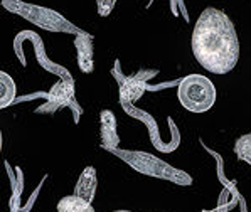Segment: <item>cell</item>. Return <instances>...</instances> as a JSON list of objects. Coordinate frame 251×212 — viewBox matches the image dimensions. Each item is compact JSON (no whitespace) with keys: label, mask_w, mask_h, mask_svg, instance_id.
<instances>
[{"label":"cell","mask_w":251,"mask_h":212,"mask_svg":"<svg viewBox=\"0 0 251 212\" xmlns=\"http://www.w3.org/2000/svg\"><path fill=\"white\" fill-rule=\"evenodd\" d=\"M2 3L5 9L22 15L29 22L42 27V29L52 30V32H78L73 27L71 22H68L63 15L57 14L56 10L48 9V7L24 3V2H19V0H3Z\"/></svg>","instance_id":"obj_4"},{"label":"cell","mask_w":251,"mask_h":212,"mask_svg":"<svg viewBox=\"0 0 251 212\" xmlns=\"http://www.w3.org/2000/svg\"><path fill=\"white\" fill-rule=\"evenodd\" d=\"M234 152L243 162L251 165V133H246L238 138L236 145H234Z\"/></svg>","instance_id":"obj_12"},{"label":"cell","mask_w":251,"mask_h":212,"mask_svg":"<svg viewBox=\"0 0 251 212\" xmlns=\"http://www.w3.org/2000/svg\"><path fill=\"white\" fill-rule=\"evenodd\" d=\"M157 76V71H147L142 69L137 74L128 76V78H120V101L123 105H130V103L137 101L147 90V81L150 78Z\"/></svg>","instance_id":"obj_6"},{"label":"cell","mask_w":251,"mask_h":212,"mask_svg":"<svg viewBox=\"0 0 251 212\" xmlns=\"http://www.w3.org/2000/svg\"><path fill=\"white\" fill-rule=\"evenodd\" d=\"M100 137H101V145L105 150L113 152L120 143V137L117 132V118L113 111L105 110L100 113Z\"/></svg>","instance_id":"obj_7"},{"label":"cell","mask_w":251,"mask_h":212,"mask_svg":"<svg viewBox=\"0 0 251 212\" xmlns=\"http://www.w3.org/2000/svg\"><path fill=\"white\" fill-rule=\"evenodd\" d=\"M113 152L122 157L130 167H133L135 170L140 173H145V175H150V177H157V179L171 180V182H177V184H191V179H189L185 172L165 164L164 160L157 159V157L150 155V153L118 152L117 148H115Z\"/></svg>","instance_id":"obj_3"},{"label":"cell","mask_w":251,"mask_h":212,"mask_svg":"<svg viewBox=\"0 0 251 212\" xmlns=\"http://www.w3.org/2000/svg\"><path fill=\"white\" fill-rule=\"evenodd\" d=\"M177 98L191 113L209 111L216 103V88L209 78L202 74H189L179 83Z\"/></svg>","instance_id":"obj_2"},{"label":"cell","mask_w":251,"mask_h":212,"mask_svg":"<svg viewBox=\"0 0 251 212\" xmlns=\"http://www.w3.org/2000/svg\"><path fill=\"white\" fill-rule=\"evenodd\" d=\"M17 96V86L12 76L5 71H0V110L10 106Z\"/></svg>","instance_id":"obj_10"},{"label":"cell","mask_w":251,"mask_h":212,"mask_svg":"<svg viewBox=\"0 0 251 212\" xmlns=\"http://www.w3.org/2000/svg\"><path fill=\"white\" fill-rule=\"evenodd\" d=\"M115 3H117V0H96V5H98V14L101 15V17H106V15L111 14V10H113Z\"/></svg>","instance_id":"obj_13"},{"label":"cell","mask_w":251,"mask_h":212,"mask_svg":"<svg viewBox=\"0 0 251 212\" xmlns=\"http://www.w3.org/2000/svg\"><path fill=\"white\" fill-rule=\"evenodd\" d=\"M48 101L39 110H36L37 113H54V111L61 110V108H69L75 103V83L69 78L59 79L56 84L51 88L48 94H46Z\"/></svg>","instance_id":"obj_5"},{"label":"cell","mask_w":251,"mask_h":212,"mask_svg":"<svg viewBox=\"0 0 251 212\" xmlns=\"http://www.w3.org/2000/svg\"><path fill=\"white\" fill-rule=\"evenodd\" d=\"M96 186H98V179H96V170L93 167H86L83 173L79 175L78 182L75 187V195L91 202L96 194Z\"/></svg>","instance_id":"obj_9"},{"label":"cell","mask_w":251,"mask_h":212,"mask_svg":"<svg viewBox=\"0 0 251 212\" xmlns=\"http://www.w3.org/2000/svg\"><path fill=\"white\" fill-rule=\"evenodd\" d=\"M57 212H95V207L91 206V202L73 194L57 202Z\"/></svg>","instance_id":"obj_11"},{"label":"cell","mask_w":251,"mask_h":212,"mask_svg":"<svg viewBox=\"0 0 251 212\" xmlns=\"http://www.w3.org/2000/svg\"><path fill=\"white\" fill-rule=\"evenodd\" d=\"M192 54L212 74L233 71L239 59V39L229 15L216 7H207L199 15L192 30Z\"/></svg>","instance_id":"obj_1"},{"label":"cell","mask_w":251,"mask_h":212,"mask_svg":"<svg viewBox=\"0 0 251 212\" xmlns=\"http://www.w3.org/2000/svg\"><path fill=\"white\" fill-rule=\"evenodd\" d=\"M2 145H3V138H2V130H0V153H2Z\"/></svg>","instance_id":"obj_14"},{"label":"cell","mask_w":251,"mask_h":212,"mask_svg":"<svg viewBox=\"0 0 251 212\" xmlns=\"http://www.w3.org/2000/svg\"><path fill=\"white\" fill-rule=\"evenodd\" d=\"M113 212H132V211H113Z\"/></svg>","instance_id":"obj_15"},{"label":"cell","mask_w":251,"mask_h":212,"mask_svg":"<svg viewBox=\"0 0 251 212\" xmlns=\"http://www.w3.org/2000/svg\"><path fill=\"white\" fill-rule=\"evenodd\" d=\"M76 52H78V66L83 72L90 74L95 68V49H93V37L86 32H78L75 39Z\"/></svg>","instance_id":"obj_8"}]
</instances>
